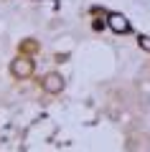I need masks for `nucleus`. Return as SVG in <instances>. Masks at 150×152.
I'll use <instances>...</instances> for the list:
<instances>
[{"label":"nucleus","mask_w":150,"mask_h":152,"mask_svg":"<svg viewBox=\"0 0 150 152\" xmlns=\"http://www.w3.org/2000/svg\"><path fill=\"white\" fill-rule=\"evenodd\" d=\"M10 71L18 76V79H26V76L33 74V61L31 58H18V61H13Z\"/></svg>","instance_id":"obj_1"},{"label":"nucleus","mask_w":150,"mask_h":152,"mask_svg":"<svg viewBox=\"0 0 150 152\" xmlns=\"http://www.w3.org/2000/svg\"><path fill=\"white\" fill-rule=\"evenodd\" d=\"M43 89H46L48 94H59L61 89H64V76L61 74H48L46 79H43Z\"/></svg>","instance_id":"obj_2"},{"label":"nucleus","mask_w":150,"mask_h":152,"mask_svg":"<svg viewBox=\"0 0 150 152\" xmlns=\"http://www.w3.org/2000/svg\"><path fill=\"white\" fill-rule=\"evenodd\" d=\"M107 23H109V28H112L115 33H127L130 31V20L122 15V13H112V15L107 18Z\"/></svg>","instance_id":"obj_3"},{"label":"nucleus","mask_w":150,"mask_h":152,"mask_svg":"<svg viewBox=\"0 0 150 152\" xmlns=\"http://www.w3.org/2000/svg\"><path fill=\"white\" fill-rule=\"evenodd\" d=\"M137 43H140V48H143V51H150V36H140Z\"/></svg>","instance_id":"obj_4"}]
</instances>
